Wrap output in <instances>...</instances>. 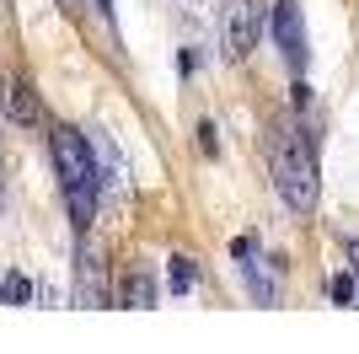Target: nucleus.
<instances>
[{"instance_id":"obj_1","label":"nucleus","mask_w":359,"mask_h":354,"mask_svg":"<svg viewBox=\"0 0 359 354\" xmlns=\"http://www.w3.org/2000/svg\"><path fill=\"white\" fill-rule=\"evenodd\" d=\"M54 172H60V188H65V204H70L75 225L86 231L91 215H97V162H91V145L81 140L75 129H54Z\"/></svg>"},{"instance_id":"obj_2","label":"nucleus","mask_w":359,"mask_h":354,"mask_svg":"<svg viewBox=\"0 0 359 354\" xmlns=\"http://www.w3.org/2000/svg\"><path fill=\"white\" fill-rule=\"evenodd\" d=\"M273 188H279V199L295 215H311L316 209V188H322L316 183V150L300 129H285V140L273 150Z\"/></svg>"},{"instance_id":"obj_3","label":"nucleus","mask_w":359,"mask_h":354,"mask_svg":"<svg viewBox=\"0 0 359 354\" xmlns=\"http://www.w3.org/2000/svg\"><path fill=\"white\" fill-rule=\"evenodd\" d=\"M273 38H279V54L290 59V70L306 75L311 38H306V11H300V0H273Z\"/></svg>"},{"instance_id":"obj_4","label":"nucleus","mask_w":359,"mask_h":354,"mask_svg":"<svg viewBox=\"0 0 359 354\" xmlns=\"http://www.w3.org/2000/svg\"><path fill=\"white\" fill-rule=\"evenodd\" d=\"M231 258H236L241 280H247V290H252L257 306H273V258H263V247H257V236H236L231 242Z\"/></svg>"},{"instance_id":"obj_5","label":"nucleus","mask_w":359,"mask_h":354,"mask_svg":"<svg viewBox=\"0 0 359 354\" xmlns=\"http://www.w3.org/2000/svg\"><path fill=\"white\" fill-rule=\"evenodd\" d=\"M225 48H231V59H247L257 48V6L252 0L231 6V16H225Z\"/></svg>"},{"instance_id":"obj_6","label":"nucleus","mask_w":359,"mask_h":354,"mask_svg":"<svg viewBox=\"0 0 359 354\" xmlns=\"http://www.w3.org/2000/svg\"><path fill=\"white\" fill-rule=\"evenodd\" d=\"M91 162H97V183L102 188H113V193H123L129 188V166H123V150L113 145V140H91Z\"/></svg>"},{"instance_id":"obj_7","label":"nucleus","mask_w":359,"mask_h":354,"mask_svg":"<svg viewBox=\"0 0 359 354\" xmlns=\"http://www.w3.org/2000/svg\"><path fill=\"white\" fill-rule=\"evenodd\" d=\"M6 113H11V124L32 129V124L43 118V107H38V91H32L27 81H6Z\"/></svg>"},{"instance_id":"obj_8","label":"nucleus","mask_w":359,"mask_h":354,"mask_svg":"<svg viewBox=\"0 0 359 354\" xmlns=\"http://www.w3.org/2000/svg\"><path fill=\"white\" fill-rule=\"evenodd\" d=\"M81 301L86 306H102L107 301V290H102V263H97V252H81Z\"/></svg>"},{"instance_id":"obj_9","label":"nucleus","mask_w":359,"mask_h":354,"mask_svg":"<svg viewBox=\"0 0 359 354\" xmlns=\"http://www.w3.org/2000/svg\"><path fill=\"white\" fill-rule=\"evenodd\" d=\"M123 306L129 311H150L156 306V280H150L145 268H135V274L123 280Z\"/></svg>"},{"instance_id":"obj_10","label":"nucleus","mask_w":359,"mask_h":354,"mask_svg":"<svg viewBox=\"0 0 359 354\" xmlns=\"http://www.w3.org/2000/svg\"><path fill=\"white\" fill-rule=\"evenodd\" d=\"M194 263H188V258H172V274H166V284H172V295H188L194 290Z\"/></svg>"},{"instance_id":"obj_11","label":"nucleus","mask_w":359,"mask_h":354,"mask_svg":"<svg viewBox=\"0 0 359 354\" xmlns=\"http://www.w3.org/2000/svg\"><path fill=\"white\" fill-rule=\"evenodd\" d=\"M327 290H332V301H338V306H354L359 280H354V274H332V280H327Z\"/></svg>"},{"instance_id":"obj_12","label":"nucleus","mask_w":359,"mask_h":354,"mask_svg":"<svg viewBox=\"0 0 359 354\" xmlns=\"http://www.w3.org/2000/svg\"><path fill=\"white\" fill-rule=\"evenodd\" d=\"M27 295H32V284L22 280V274H6V280H0V301H11V306H22Z\"/></svg>"},{"instance_id":"obj_13","label":"nucleus","mask_w":359,"mask_h":354,"mask_svg":"<svg viewBox=\"0 0 359 354\" xmlns=\"http://www.w3.org/2000/svg\"><path fill=\"white\" fill-rule=\"evenodd\" d=\"M348 263H354V280H359V242L348 247Z\"/></svg>"},{"instance_id":"obj_14","label":"nucleus","mask_w":359,"mask_h":354,"mask_svg":"<svg viewBox=\"0 0 359 354\" xmlns=\"http://www.w3.org/2000/svg\"><path fill=\"white\" fill-rule=\"evenodd\" d=\"M65 6H86V0H65Z\"/></svg>"}]
</instances>
